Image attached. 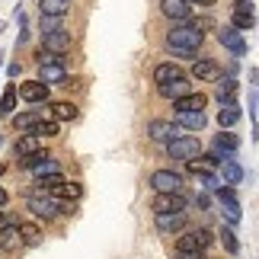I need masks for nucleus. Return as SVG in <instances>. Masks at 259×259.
Listing matches in <instances>:
<instances>
[{
  "instance_id": "21",
  "label": "nucleus",
  "mask_w": 259,
  "mask_h": 259,
  "mask_svg": "<svg viewBox=\"0 0 259 259\" xmlns=\"http://www.w3.org/2000/svg\"><path fill=\"white\" fill-rule=\"evenodd\" d=\"M240 115L243 112H240V106H237L234 99H231V103H221V109H218V125H221L224 132H231V128L240 122Z\"/></svg>"
},
{
  "instance_id": "1",
  "label": "nucleus",
  "mask_w": 259,
  "mask_h": 259,
  "mask_svg": "<svg viewBox=\"0 0 259 259\" xmlns=\"http://www.w3.org/2000/svg\"><path fill=\"white\" fill-rule=\"evenodd\" d=\"M205 42V32L202 26H192V23H179L166 32V48L176 55V58H192Z\"/></svg>"
},
{
  "instance_id": "45",
  "label": "nucleus",
  "mask_w": 259,
  "mask_h": 259,
  "mask_svg": "<svg viewBox=\"0 0 259 259\" xmlns=\"http://www.w3.org/2000/svg\"><path fill=\"white\" fill-rule=\"evenodd\" d=\"M0 147H4V138H0Z\"/></svg>"
},
{
  "instance_id": "35",
  "label": "nucleus",
  "mask_w": 259,
  "mask_h": 259,
  "mask_svg": "<svg viewBox=\"0 0 259 259\" xmlns=\"http://www.w3.org/2000/svg\"><path fill=\"white\" fill-rule=\"evenodd\" d=\"M0 240H4L10 250H13V246H19V231H16V224H0Z\"/></svg>"
},
{
  "instance_id": "8",
  "label": "nucleus",
  "mask_w": 259,
  "mask_h": 259,
  "mask_svg": "<svg viewBox=\"0 0 259 259\" xmlns=\"http://www.w3.org/2000/svg\"><path fill=\"white\" fill-rule=\"evenodd\" d=\"M45 87H67V67L64 61H52V64H38V77Z\"/></svg>"
},
{
  "instance_id": "34",
  "label": "nucleus",
  "mask_w": 259,
  "mask_h": 259,
  "mask_svg": "<svg viewBox=\"0 0 259 259\" xmlns=\"http://www.w3.org/2000/svg\"><path fill=\"white\" fill-rule=\"evenodd\" d=\"M218 237H221L224 250L231 253V256H237V253H240V243H237V234L231 231V227H221V234H218Z\"/></svg>"
},
{
  "instance_id": "27",
  "label": "nucleus",
  "mask_w": 259,
  "mask_h": 259,
  "mask_svg": "<svg viewBox=\"0 0 259 259\" xmlns=\"http://www.w3.org/2000/svg\"><path fill=\"white\" fill-rule=\"evenodd\" d=\"M237 93V80L234 77H218L214 80V96H218V103H231Z\"/></svg>"
},
{
  "instance_id": "30",
  "label": "nucleus",
  "mask_w": 259,
  "mask_h": 259,
  "mask_svg": "<svg viewBox=\"0 0 259 259\" xmlns=\"http://www.w3.org/2000/svg\"><path fill=\"white\" fill-rule=\"evenodd\" d=\"M16 87L13 83H10L7 90H4V96H0V118H10V115H13L16 112Z\"/></svg>"
},
{
  "instance_id": "41",
  "label": "nucleus",
  "mask_w": 259,
  "mask_h": 259,
  "mask_svg": "<svg viewBox=\"0 0 259 259\" xmlns=\"http://www.w3.org/2000/svg\"><path fill=\"white\" fill-rule=\"evenodd\" d=\"M250 118H256V90L250 93Z\"/></svg>"
},
{
  "instance_id": "23",
  "label": "nucleus",
  "mask_w": 259,
  "mask_h": 259,
  "mask_svg": "<svg viewBox=\"0 0 259 259\" xmlns=\"http://www.w3.org/2000/svg\"><path fill=\"white\" fill-rule=\"evenodd\" d=\"M205 106H208V96H205V93H195V90L173 103L176 112H198V109H205Z\"/></svg>"
},
{
  "instance_id": "15",
  "label": "nucleus",
  "mask_w": 259,
  "mask_h": 259,
  "mask_svg": "<svg viewBox=\"0 0 259 259\" xmlns=\"http://www.w3.org/2000/svg\"><path fill=\"white\" fill-rule=\"evenodd\" d=\"M154 224H157V231H160V234H179V231H186L189 218H186V211H170V214H154Z\"/></svg>"
},
{
  "instance_id": "13",
  "label": "nucleus",
  "mask_w": 259,
  "mask_h": 259,
  "mask_svg": "<svg viewBox=\"0 0 259 259\" xmlns=\"http://www.w3.org/2000/svg\"><path fill=\"white\" fill-rule=\"evenodd\" d=\"M154 214H170V211H186V198L183 192H166V195H154L151 202Z\"/></svg>"
},
{
  "instance_id": "39",
  "label": "nucleus",
  "mask_w": 259,
  "mask_h": 259,
  "mask_svg": "<svg viewBox=\"0 0 259 259\" xmlns=\"http://www.w3.org/2000/svg\"><path fill=\"white\" fill-rule=\"evenodd\" d=\"M176 259H208L205 253H176Z\"/></svg>"
},
{
  "instance_id": "16",
  "label": "nucleus",
  "mask_w": 259,
  "mask_h": 259,
  "mask_svg": "<svg viewBox=\"0 0 259 259\" xmlns=\"http://www.w3.org/2000/svg\"><path fill=\"white\" fill-rule=\"evenodd\" d=\"M157 93H160V99H166V103H176V99H183L186 93H192V80H189V77H176V80L157 87Z\"/></svg>"
},
{
  "instance_id": "6",
  "label": "nucleus",
  "mask_w": 259,
  "mask_h": 259,
  "mask_svg": "<svg viewBox=\"0 0 259 259\" xmlns=\"http://www.w3.org/2000/svg\"><path fill=\"white\" fill-rule=\"evenodd\" d=\"M16 96L23 99V103L38 106V103H48V96H52V87H45L42 80H23V83L16 87Z\"/></svg>"
},
{
  "instance_id": "37",
  "label": "nucleus",
  "mask_w": 259,
  "mask_h": 259,
  "mask_svg": "<svg viewBox=\"0 0 259 259\" xmlns=\"http://www.w3.org/2000/svg\"><path fill=\"white\" fill-rule=\"evenodd\" d=\"M16 23H19L16 45H26V42H29V19H26V13H23V7H16Z\"/></svg>"
},
{
  "instance_id": "26",
  "label": "nucleus",
  "mask_w": 259,
  "mask_h": 259,
  "mask_svg": "<svg viewBox=\"0 0 259 259\" xmlns=\"http://www.w3.org/2000/svg\"><path fill=\"white\" fill-rule=\"evenodd\" d=\"M231 26L237 29V32H250V29L256 26V13L253 10H231Z\"/></svg>"
},
{
  "instance_id": "28",
  "label": "nucleus",
  "mask_w": 259,
  "mask_h": 259,
  "mask_svg": "<svg viewBox=\"0 0 259 259\" xmlns=\"http://www.w3.org/2000/svg\"><path fill=\"white\" fill-rule=\"evenodd\" d=\"M71 0H38V13L42 16H67Z\"/></svg>"
},
{
  "instance_id": "12",
  "label": "nucleus",
  "mask_w": 259,
  "mask_h": 259,
  "mask_svg": "<svg viewBox=\"0 0 259 259\" xmlns=\"http://www.w3.org/2000/svg\"><path fill=\"white\" fill-rule=\"evenodd\" d=\"M218 42H221L227 52H234L237 58L246 55V38H243V32H237L234 26H221V29H218Z\"/></svg>"
},
{
  "instance_id": "36",
  "label": "nucleus",
  "mask_w": 259,
  "mask_h": 259,
  "mask_svg": "<svg viewBox=\"0 0 259 259\" xmlns=\"http://www.w3.org/2000/svg\"><path fill=\"white\" fill-rule=\"evenodd\" d=\"M38 29H42V35L45 32H58V29H64V16H42L38 19Z\"/></svg>"
},
{
  "instance_id": "4",
  "label": "nucleus",
  "mask_w": 259,
  "mask_h": 259,
  "mask_svg": "<svg viewBox=\"0 0 259 259\" xmlns=\"http://www.w3.org/2000/svg\"><path fill=\"white\" fill-rule=\"evenodd\" d=\"M26 208H29L35 218H42V221H52V218L61 214L64 202H58V198H52V195H29V198H26Z\"/></svg>"
},
{
  "instance_id": "22",
  "label": "nucleus",
  "mask_w": 259,
  "mask_h": 259,
  "mask_svg": "<svg viewBox=\"0 0 259 259\" xmlns=\"http://www.w3.org/2000/svg\"><path fill=\"white\" fill-rule=\"evenodd\" d=\"M16 231H19V243L23 246H38L42 243V227H38L35 221H19Z\"/></svg>"
},
{
  "instance_id": "25",
  "label": "nucleus",
  "mask_w": 259,
  "mask_h": 259,
  "mask_svg": "<svg viewBox=\"0 0 259 259\" xmlns=\"http://www.w3.org/2000/svg\"><path fill=\"white\" fill-rule=\"evenodd\" d=\"M176 77H186V74L179 71L173 61H163V64H157V67H154V83H157V87L170 83V80H176Z\"/></svg>"
},
{
  "instance_id": "3",
  "label": "nucleus",
  "mask_w": 259,
  "mask_h": 259,
  "mask_svg": "<svg viewBox=\"0 0 259 259\" xmlns=\"http://www.w3.org/2000/svg\"><path fill=\"white\" fill-rule=\"evenodd\" d=\"M202 154V141H198L195 135H179V138H173L170 144H166V157L170 160H195V157Z\"/></svg>"
},
{
  "instance_id": "11",
  "label": "nucleus",
  "mask_w": 259,
  "mask_h": 259,
  "mask_svg": "<svg viewBox=\"0 0 259 259\" xmlns=\"http://www.w3.org/2000/svg\"><path fill=\"white\" fill-rule=\"evenodd\" d=\"M71 32H64V29H58V32H45L42 35V52L48 55H67L71 52Z\"/></svg>"
},
{
  "instance_id": "38",
  "label": "nucleus",
  "mask_w": 259,
  "mask_h": 259,
  "mask_svg": "<svg viewBox=\"0 0 259 259\" xmlns=\"http://www.w3.org/2000/svg\"><path fill=\"white\" fill-rule=\"evenodd\" d=\"M195 176H198V186H202L205 192H211L214 186H221V179H218V176H214L211 170H202V173H195Z\"/></svg>"
},
{
  "instance_id": "32",
  "label": "nucleus",
  "mask_w": 259,
  "mask_h": 259,
  "mask_svg": "<svg viewBox=\"0 0 259 259\" xmlns=\"http://www.w3.org/2000/svg\"><path fill=\"white\" fill-rule=\"evenodd\" d=\"M32 135L42 138V141H45V138H58V135H61V125H58L55 118H45V122H38V125L32 128Z\"/></svg>"
},
{
  "instance_id": "20",
  "label": "nucleus",
  "mask_w": 259,
  "mask_h": 259,
  "mask_svg": "<svg viewBox=\"0 0 259 259\" xmlns=\"http://www.w3.org/2000/svg\"><path fill=\"white\" fill-rule=\"evenodd\" d=\"M218 166H221V176H224V186H240L243 183V166L240 163H237L234 160V157H224V160L221 163H218Z\"/></svg>"
},
{
  "instance_id": "29",
  "label": "nucleus",
  "mask_w": 259,
  "mask_h": 259,
  "mask_svg": "<svg viewBox=\"0 0 259 259\" xmlns=\"http://www.w3.org/2000/svg\"><path fill=\"white\" fill-rule=\"evenodd\" d=\"M29 173H32L35 179H42V176L61 173V166H58V160H55V157H48V154H42V157H38V160H35V166H32V170H29Z\"/></svg>"
},
{
  "instance_id": "10",
  "label": "nucleus",
  "mask_w": 259,
  "mask_h": 259,
  "mask_svg": "<svg viewBox=\"0 0 259 259\" xmlns=\"http://www.w3.org/2000/svg\"><path fill=\"white\" fill-rule=\"evenodd\" d=\"M160 13L179 26V23H189V19H192V4H189V0H160Z\"/></svg>"
},
{
  "instance_id": "31",
  "label": "nucleus",
  "mask_w": 259,
  "mask_h": 259,
  "mask_svg": "<svg viewBox=\"0 0 259 259\" xmlns=\"http://www.w3.org/2000/svg\"><path fill=\"white\" fill-rule=\"evenodd\" d=\"M80 195H83V186L80 183H64V186H58V192L52 198H58V202H77Z\"/></svg>"
},
{
  "instance_id": "7",
  "label": "nucleus",
  "mask_w": 259,
  "mask_h": 259,
  "mask_svg": "<svg viewBox=\"0 0 259 259\" xmlns=\"http://www.w3.org/2000/svg\"><path fill=\"white\" fill-rule=\"evenodd\" d=\"M144 135L151 138V141H160V144H170L173 138H179V128L173 122H166V118H151V122L144 125Z\"/></svg>"
},
{
  "instance_id": "33",
  "label": "nucleus",
  "mask_w": 259,
  "mask_h": 259,
  "mask_svg": "<svg viewBox=\"0 0 259 259\" xmlns=\"http://www.w3.org/2000/svg\"><path fill=\"white\" fill-rule=\"evenodd\" d=\"M221 214L227 218V224H240V202L237 198H231V202H221Z\"/></svg>"
},
{
  "instance_id": "42",
  "label": "nucleus",
  "mask_w": 259,
  "mask_h": 259,
  "mask_svg": "<svg viewBox=\"0 0 259 259\" xmlns=\"http://www.w3.org/2000/svg\"><path fill=\"white\" fill-rule=\"evenodd\" d=\"M189 4H198V7H214L218 0H189Z\"/></svg>"
},
{
  "instance_id": "44",
  "label": "nucleus",
  "mask_w": 259,
  "mask_h": 259,
  "mask_svg": "<svg viewBox=\"0 0 259 259\" xmlns=\"http://www.w3.org/2000/svg\"><path fill=\"white\" fill-rule=\"evenodd\" d=\"M0 224H4V211H0Z\"/></svg>"
},
{
  "instance_id": "40",
  "label": "nucleus",
  "mask_w": 259,
  "mask_h": 259,
  "mask_svg": "<svg viewBox=\"0 0 259 259\" xmlns=\"http://www.w3.org/2000/svg\"><path fill=\"white\" fill-rule=\"evenodd\" d=\"M195 205L205 211V208H208V195H205V192H202V195H195Z\"/></svg>"
},
{
  "instance_id": "17",
  "label": "nucleus",
  "mask_w": 259,
  "mask_h": 259,
  "mask_svg": "<svg viewBox=\"0 0 259 259\" xmlns=\"http://www.w3.org/2000/svg\"><path fill=\"white\" fill-rule=\"evenodd\" d=\"M173 125L179 132H202L208 125V115H205V109H198V112H176Z\"/></svg>"
},
{
  "instance_id": "18",
  "label": "nucleus",
  "mask_w": 259,
  "mask_h": 259,
  "mask_svg": "<svg viewBox=\"0 0 259 259\" xmlns=\"http://www.w3.org/2000/svg\"><path fill=\"white\" fill-rule=\"evenodd\" d=\"M42 147H45V141H42V138H35V135H19V141L13 144V151H16V157H19V160H23V157L45 154Z\"/></svg>"
},
{
  "instance_id": "19",
  "label": "nucleus",
  "mask_w": 259,
  "mask_h": 259,
  "mask_svg": "<svg viewBox=\"0 0 259 259\" xmlns=\"http://www.w3.org/2000/svg\"><path fill=\"white\" fill-rule=\"evenodd\" d=\"M237 151H240V138L221 128V135H214V154H221V157H234Z\"/></svg>"
},
{
  "instance_id": "2",
  "label": "nucleus",
  "mask_w": 259,
  "mask_h": 259,
  "mask_svg": "<svg viewBox=\"0 0 259 259\" xmlns=\"http://www.w3.org/2000/svg\"><path fill=\"white\" fill-rule=\"evenodd\" d=\"M214 243V234L208 227H186L176 237V253H205Z\"/></svg>"
},
{
  "instance_id": "14",
  "label": "nucleus",
  "mask_w": 259,
  "mask_h": 259,
  "mask_svg": "<svg viewBox=\"0 0 259 259\" xmlns=\"http://www.w3.org/2000/svg\"><path fill=\"white\" fill-rule=\"evenodd\" d=\"M221 71H218V64L211 61L208 55H202L198 61H192V71H189V80H198V83H208V80H218Z\"/></svg>"
},
{
  "instance_id": "5",
  "label": "nucleus",
  "mask_w": 259,
  "mask_h": 259,
  "mask_svg": "<svg viewBox=\"0 0 259 259\" xmlns=\"http://www.w3.org/2000/svg\"><path fill=\"white\" fill-rule=\"evenodd\" d=\"M151 189H154V195L183 192V173H176V170H154L151 173Z\"/></svg>"
},
{
  "instance_id": "24",
  "label": "nucleus",
  "mask_w": 259,
  "mask_h": 259,
  "mask_svg": "<svg viewBox=\"0 0 259 259\" xmlns=\"http://www.w3.org/2000/svg\"><path fill=\"white\" fill-rule=\"evenodd\" d=\"M48 112H52V118H55L58 125H61V122H74V118L80 115V112H77V106L67 103V99H58V103H52V109H48Z\"/></svg>"
},
{
  "instance_id": "9",
  "label": "nucleus",
  "mask_w": 259,
  "mask_h": 259,
  "mask_svg": "<svg viewBox=\"0 0 259 259\" xmlns=\"http://www.w3.org/2000/svg\"><path fill=\"white\" fill-rule=\"evenodd\" d=\"M38 122H45V109H26V112H13V115H10V125H13L19 135H32V128Z\"/></svg>"
},
{
  "instance_id": "43",
  "label": "nucleus",
  "mask_w": 259,
  "mask_h": 259,
  "mask_svg": "<svg viewBox=\"0 0 259 259\" xmlns=\"http://www.w3.org/2000/svg\"><path fill=\"white\" fill-rule=\"evenodd\" d=\"M7 202H10V195H7V192H4V189H0V208H4V205H7Z\"/></svg>"
}]
</instances>
